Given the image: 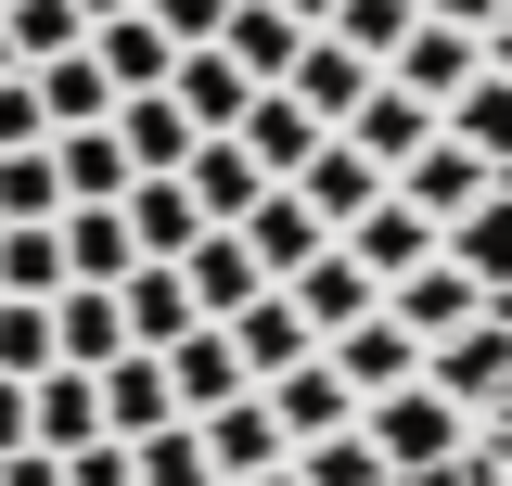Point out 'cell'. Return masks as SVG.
<instances>
[{
  "label": "cell",
  "instance_id": "cell-1",
  "mask_svg": "<svg viewBox=\"0 0 512 486\" xmlns=\"http://www.w3.org/2000/svg\"><path fill=\"white\" fill-rule=\"evenodd\" d=\"M359 423H372V448H384V474H397V486H423V474H448V461H461V410H448L423 371H410L397 397H372Z\"/></svg>",
  "mask_w": 512,
  "mask_h": 486
},
{
  "label": "cell",
  "instance_id": "cell-2",
  "mask_svg": "<svg viewBox=\"0 0 512 486\" xmlns=\"http://www.w3.org/2000/svg\"><path fill=\"white\" fill-rule=\"evenodd\" d=\"M423 384H436L461 423H474L487 397H512V307H474L461 333H436V346H423Z\"/></svg>",
  "mask_w": 512,
  "mask_h": 486
},
{
  "label": "cell",
  "instance_id": "cell-3",
  "mask_svg": "<svg viewBox=\"0 0 512 486\" xmlns=\"http://www.w3.org/2000/svg\"><path fill=\"white\" fill-rule=\"evenodd\" d=\"M320 359H333V384H346V397L372 410V397H397V384L423 371V333H410V320H384V307H372V320H346V333H333Z\"/></svg>",
  "mask_w": 512,
  "mask_h": 486
},
{
  "label": "cell",
  "instance_id": "cell-4",
  "mask_svg": "<svg viewBox=\"0 0 512 486\" xmlns=\"http://www.w3.org/2000/svg\"><path fill=\"white\" fill-rule=\"evenodd\" d=\"M346 256H359V269H372V282H410V269H423V256H436V218H423V205H410V192L384 180L372 205H359V218H346Z\"/></svg>",
  "mask_w": 512,
  "mask_h": 486
},
{
  "label": "cell",
  "instance_id": "cell-5",
  "mask_svg": "<svg viewBox=\"0 0 512 486\" xmlns=\"http://www.w3.org/2000/svg\"><path fill=\"white\" fill-rule=\"evenodd\" d=\"M436 256L461 269V282H487V295H512V180H487L461 218H436Z\"/></svg>",
  "mask_w": 512,
  "mask_h": 486
},
{
  "label": "cell",
  "instance_id": "cell-6",
  "mask_svg": "<svg viewBox=\"0 0 512 486\" xmlns=\"http://www.w3.org/2000/svg\"><path fill=\"white\" fill-rule=\"evenodd\" d=\"M282 295H295V320H308L320 346H333L346 320H372V307H384V282H372V269H359V256H346V243H320V256H308V269H295V282H282Z\"/></svg>",
  "mask_w": 512,
  "mask_h": 486
},
{
  "label": "cell",
  "instance_id": "cell-7",
  "mask_svg": "<svg viewBox=\"0 0 512 486\" xmlns=\"http://www.w3.org/2000/svg\"><path fill=\"white\" fill-rule=\"evenodd\" d=\"M372 77H384V64H372V52H346V39H333V26H320L308 52L282 64V90H295V103H308L320 128H346V116H359V103H372Z\"/></svg>",
  "mask_w": 512,
  "mask_h": 486
},
{
  "label": "cell",
  "instance_id": "cell-8",
  "mask_svg": "<svg viewBox=\"0 0 512 486\" xmlns=\"http://www.w3.org/2000/svg\"><path fill=\"white\" fill-rule=\"evenodd\" d=\"M218 333H231V359H244L256 384H282V371H295V359H320V333H308V320H295V295H282V282H269V295H244V307H231V320H218Z\"/></svg>",
  "mask_w": 512,
  "mask_h": 486
},
{
  "label": "cell",
  "instance_id": "cell-9",
  "mask_svg": "<svg viewBox=\"0 0 512 486\" xmlns=\"http://www.w3.org/2000/svg\"><path fill=\"white\" fill-rule=\"evenodd\" d=\"M180 295H192V320H231L244 295H269V269H256L244 231H192L180 243Z\"/></svg>",
  "mask_w": 512,
  "mask_h": 486
},
{
  "label": "cell",
  "instance_id": "cell-10",
  "mask_svg": "<svg viewBox=\"0 0 512 486\" xmlns=\"http://www.w3.org/2000/svg\"><path fill=\"white\" fill-rule=\"evenodd\" d=\"M333 141H359V154H372L384 180H397V167H410V154L436 141V103H423V90H397V77H372V103H359V116L333 128Z\"/></svg>",
  "mask_w": 512,
  "mask_h": 486
},
{
  "label": "cell",
  "instance_id": "cell-11",
  "mask_svg": "<svg viewBox=\"0 0 512 486\" xmlns=\"http://www.w3.org/2000/svg\"><path fill=\"white\" fill-rule=\"evenodd\" d=\"M231 231L256 243V269H269V282H295V269H308L320 243H333V231H320V218H308V192H295V180H269V192H256V205H244V218H231Z\"/></svg>",
  "mask_w": 512,
  "mask_h": 486
},
{
  "label": "cell",
  "instance_id": "cell-12",
  "mask_svg": "<svg viewBox=\"0 0 512 486\" xmlns=\"http://www.w3.org/2000/svg\"><path fill=\"white\" fill-rule=\"evenodd\" d=\"M474 64H487V39H474V26H448V13H423V26L397 39V64H384V77H397V90H423V103L448 116V90H461Z\"/></svg>",
  "mask_w": 512,
  "mask_h": 486
},
{
  "label": "cell",
  "instance_id": "cell-13",
  "mask_svg": "<svg viewBox=\"0 0 512 486\" xmlns=\"http://www.w3.org/2000/svg\"><path fill=\"white\" fill-rule=\"evenodd\" d=\"M205 461H218V486H244V474H269V461H295V448H282V410H269V384H244L231 410H205Z\"/></svg>",
  "mask_w": 512,
  "mask_h": 486
},
{
  "label": "cell",
  "instance_id": "cell-14",
  "mask_svg": "<svg viewBox=\"0 0 512 486\" xmlns=\"http://www.w3.org/2000/svg\"><path fill=\"white\" fill-rule=\"evenodd\" d=\"M474 307H512V295H487V282H461V269H448V256H423V269H410V282H384V320H410V333H423V346H436V333H461V320H474Z\"/></svg>",
  "mask_w": 512,
  "mask_h": 486
},
{
  "label": "cell",
  "instance_id": "cell-15",
  "mask_svg": "<svg viewBox=\"0 0 512 486\" xmlns=\"http://www.w3.org/2000/svg\"><path fill=\"white\" fill-rule=\"evenodd\" d=\"M231 141H244V154H256V167H269V180H295V167H308V154H320V141H333V128H320L308 103H295V90L269 77V90H256V103H244V128H231Z\"/></svg>",
  "mask_w": 512,
  "mask_h": 486
},
{
  "label": "cell",
  "instance_id": "cell-16",
  "mask_svg": "<svg viewBox=\"0 0 512 486\" xmlns=\"http://www.w3.org/2000/svg\"><path fill=\"white\" fill-rule=\"evenodd\" d=\"M180 192H192V218H205V231H231V218H244L256 192H269V167H256L244 141L218 128V141H192V167H180Z\"/></svg>",
  "mask_w": 512,
  "mask_h": 486
},
{
  "label": "cell",
  "instance_id": "cell-17",
  "mask_svg": "<svg viewBox=\"0 0 512 486\" xmlns=\"http://www.w3.org/2000/svg\"><path fill=\"white\" fill-rule=\"evenodd\" d=\"M167 384H180V423H205V410H231V397H244L256 371L231 359V333H218V320H192L180 346H167Z\"/></svg>",
  "mask_w": 512,
  "mask_h": 486
},
{
  "label": "cell",
  "instance_id": "cell-18",
  "mask_svg": "<svg viewBox=\"0 0 512 486\" xmlns=\"http://www.w3.org/2000/svg\"><path fill=\"white\" fill-rule=\"evenodd\" d=\"M26 423H39V448H90V435H103V371H77V359H52L39 371V384H26Z\"/></svg>",
  "mask_w": 512,
  "mask_h": 486
},
{
  "label": "cell",
  "instance_id": "cell-19",
  "mask_svg": "<svg viewBox=\"0 0 512 486\" xmlns=\"http://www.w3.org/2000/svg\"><path fill=\"white\" fill-rule=\"evenodd\" d=\"M167 103H180L192 128H205V141H218V128H244V103H256V77L231 52H218V39H205V52H180L167 64Z\"/></svg>",
  "mask_w": 512,
  "mask_h": 486
},
{
  "label": "cell",
  "instance_id": "cell-20",
  "mask_svg": "<svg viewBox=\"0 0 512 486\" xmlns=\"http://www.w3.org/2000/svg\"><path fill=\"white\" fill-rule=\"evenodd\" d=\"M52 167H64V205H116L141 167H128V141L116 116H90V128H52Z\"/></svg>",
  "mask_w": 512,
  "mask_h": 486
},
{
  "label": "cell",
  "instance_id": "cell-21",
  "mask_svg": "<svg viewBox=\"0 0 512 486\" xmlns=\"http://www.w3.org/2000/svg\"><path fill=\"white\" fill-rule=\"evenodd\" d=\"M500 180V167H487V154H474V141H423V154H410V167H397V192H410V205H423V218H461V205H474V192Z\"/></svg>",
  "mask_w": 512,
  "mask_h": 486
},
{
  "label": "cell",
  "instance_id": "cell-22",
  "mask_svg": "<svg viewBox=\"0 0 512 486\" xmlns=\"http://www.w3.org/2000/svg\"><path fill=\"white\" fill-rule=\"evenodd\" d=\"M154 423H180V384H167V359H154V346L103 359V435H154Z\"/></svg>",
  "mask_w": 512,
  "mask_h": 486
},
{
  "label": "cell",
  "instance_id": "cell-23",
  "mask_svg": "<svg viewBox=\"0 0 512 486\" xmlns=\"http://www.w3.org/2000/svg\"><path fill=\"white\" fill-rule=\"evenodd\" d=\"M116 307H128V346H154V359H167V346L192 333V295H180V256H141V269L116 282Z\"/></svg>",
  "mask_w": 512,
  "mask_h": 486
},
{
  "label": "cell",
  "instance_id": "cell-24",
  "mask_svg": "<svg viewBox=\"0 0 512 486\" xmlns=\"http://www.w3.org/2000/svg\"><path fill=\"white\" fill-rule=\"evenodd\" d=\"M308 39H320V26H295V13H282V0H231V26H218V52L244 64L256 90H269V77H282V64L308 52Z\"/></svg>",
  "mask_w": 512,
  "mask_h": 486
},
{
  "label": "cell",
  "instance_id": "cell-25",
  "mask_svg": "<svg viewBox=\"0 0 512 486\" xmlns=\"http://www.w3.org/2000/svg\"><path fill=\"white\" fill-rule=\"evenodd\" d=\"M90 52H103V77H116V103H128V90H167L180 39H167L154 13H103V26H90Z\"/></svg>",
  "mask_w": 512,
  "mask_h": 486
},
{
  "label": "cell",
  "instance_id": "cell-26",
  "mask_svg": "<svg viewBox=\"0 0 512 486\" xmlns=\"http://www.w3.org/2000/svg\"><path fill=\"white\" fill-rule=\"evenodd\" d=\"M295 192H308V218H320V231H346V218H359V205L384 192V167L359 154V141H320L308 167H295Z\"/></svg>",
  "mask_w": 512,
  "mask_h": 486
},
{
  "label": "cell",
  "instance_id": "cell-27",
  "mask_svg": "<svg viewBox=\"0 0 512 486\" xmlns=\"http://www.w3.org/2000/svg\"><path fill=\"white\" fill-rule=\"evenodd\" d=\"M52 333H64V359H77V371L128 359V307H116V282H64V295H52Z\"/></svg>",
  "mask_w": 512,
  "mask_h": 486
},
{
  "label": "cell",
  "instance_id": "cell-28",
  "mask_svg": "<svg viewBox=\"0 0 512 486\" xmlns=\"http://www.w3.org/2000/svg\"><path fill=\"white\" fill-rule=\"evenodd\" d=\"M436 128H448V141H474V154L512 180V77H500V64H474V77L448 90V116H436Z\"/></svg>",
  "mask_w": 512,
  "mask_h": 486
},
{
  "label": "cell",
  "instance_id": "cell-29",
  "mask_svg": "<svg viewBox=\"0 0 512 486\" xmlns=\"http://www.w3.org/2000/svg\"><path fill=\"white\" fill-rule=\"evenodd\" d=\"M64 269H77V282H128V269H141V243H128V192H116V205H64Z\"/></svg>",
  "mask_w": 512,
  "mask_h": 486
},
{
  "label": "cell",
  "instance_id": "cell-30",
  "mask_svg": "<svg viewBox=\"0 0 512 486\" xmlns=\"http://www.w3.org/2000/svg\"><path fill=\"white\" fill-rule=\"evenodd\" d=\"M77 269H64V218H0V295H39L52 307Z\"/></svg>",
  "mask_w": 512,
  "mask_h": 486
},
{
  "label": "cell",
  "instance_id": "cell-31",
  "mask_svg": "<svg viewBox=\"0 0 512 486\" xmlns=\"http://www.w3.org/2000/svg\"><path fill=\"white\" fill-rule=\"evenodd\" d=\"M39 77V116L52 128H90V116H116V77H103V52L77 39V52H52V64H26Z\"/></svg>",
  "mask_w": 512,
  "mask_h": 486
},
{
  "label": "cell",
  "instance_id": "cell-32",
  "mask_svg": "<svg viewBox=\"0 0 512 486\" xmlns=\"http://www.w3.org/2000/svg\"><path fill=\"white\" fill-rule=\"evenodd\" d=\"M269 410H282V448H308V435H333V423H359V397L333 384V359H295L282 384H269Z\"/></svg>",
  "mask_w": 512,
  "mask_h": 486
},
{
  "label": "cell",
  "instance_id": "cell-33",
  "mask_svg": "<svg viewBox=\"0 0 512 486\" xmlns=\"http://www.w3.org/2000/svg\"><path fill=\"white\" fill-rule=\"evenodd\" d=\"M116 141H128V167H192V141H205V128H192L167 90H128V103H116Z\"/></svg>",
  "mask_w": 512,
  "mask_h": 486
},
{
  "label": "cell",
  "instance_id": "cell-34",
  "mask_svg": "<svg viewBox=\"0 0 512 486\" xmlns=\"http://www.w3.org/2000/svg\"><path fill=\"white\" fill-rule=\"evenodd\" d=\"M192 231H205V218H192L180 167H141V180H128V243H141V256H180Z\"/></svg>",
  "mask_w": 512,
  "mask_h": 486
},
{
  "label": "cell",
  "instance_id": "cell-35",
  "mask_svg": "<svg viewBox=\"0 0 512 486\" xmlns=\"http://www.w3.org/2000/svg\"><path fill=\"white\" fill-rule=\"evenodd\" d=\"M295 486H397V474H384L372 423H333V435H308V448H295Z\"/></svg>",
  "mask_w": 512,
  "mask_h": 486
},
{
  "label": "cell",
  "instance_id": "cell-36",
  "mask_svg": "<svg viewBox=\"0 0 512 486\" xmlns=\"http://www.w3.org/2000/svg\"><path fill=\"white\" fill-rule=\"evenodd\" d=\"M128 474H141V486H218L205 423H154V435H128Z\"/></svg>",
  "mask_w": 512,
  "mask_h": 486
},
{
  "label": "cell",
  "instance_id": "cell-37",
  "mask_svg": "<svg viewBox=\"0 0 512 486\" xmlns=\"http://www.w3.org/2000/svg\"><path fill=\"white\" fill-rule=\"evenodd\" d=\"M0 26H13V64H52V52L90 39V13H77V0H0Z\"/></svg>",
  "mask_w": 512,
  "mask_h": 486
},
{
  "label": "cell",
  "instance_id": "cell-38",
  "mask_svg": "<svg viewBox=\"0 0 512 486\" xmlns=\"http://www.w3.org/2000/svg\"><path fill=\"white\" fill-rule=\"evenodd\" d=\"M64 359V333H52V307L39 295H0V371H13V384H39V371Z\"/></svg>",
  "mask_w": 512,
  "mask_h": 486
},
{
  "label": "cell",
  "instance_id": "cell-39",
  "mask_svg": "<svg viewBox=\"0 0 512 486\" xmlns=\"http://www.w3.org/2000/svg\"><path fill=\"white\" fill-rule=\"evenodd\" d=\"M448 486H512V397H487V410L461 423V461H448Z\"/></svg>",
  "mask_w": 512,
  "mask_h": 486
},
{
  "label": "cell",
  "instance_id": "cell-40",
  "mask_svg": "<svg viewBox=\"0 0 512 486\" xmlns=\"http://www.w3.org/2000/svg\"><path fill=\"white\" fill-rule=\"evenodd\" d=\"M410 26H423V0H333V39H346V52H372V64H397Z\"/></svg>",
  "mask_w": 512,
  "mask_h": 486
},
{
  "label": "cell",
  "instance_id": "cell-41",
  "mask_svg": "<svg viewBox=\"0 0 512 486\" xmlns=\"http://www.w3.org/2000/svg\"><path fill=\"white\" fill-rule=\"evenodd\" d=\"M0 218H64V167H52V141L0 154Z\"/></svg>",
  "mask_w": 512,
  "mask_h": 486
},
{
  "label": "cell",
  "instance_id": "cell-42",
  "mask_svg": "<svg viewBox=\"0 0 512 486\" xmlns=\"http://www.w3.org/2000/svg\"><path fill=\"white\" fill-rule=\"evenodd\" d=\"M26 141H52V116H39V77L13 64V77H0V154H26Z\"/></svg>",
  "mask_w": 512,
  "mask_h": 486
},
{
  "label": "cell",
  "instance_id": "cell-43",
  "mask_svg": "<svg viewBox=\"0 0 512 486\" xmlns=\"http://www.w3.org/2000/svg\"><path fill=\"white\" fill-rule=\"evenodd\" d=\"M141 13H154V26H167V39H180V52H205V39H218V26H231V0H141Z\"/></svg>",
  "mask_w": 512,
  "mask_h": 486
},
{
  "label": "cell",
  "instance_id": "cell-44",
  "mask_svg": "<svg viewBox=\"0 0 512 486\" xmlns=\"http://www.w3.org/2000/svg\"><path fill=\"white\" fill-rule=\"evenodd\" d=\"M64 486H141V474H128V435H90V448H64Z\"/></svg>",
  "mask_w": 512,
  "mask_h": 486
},
{
  "label": "cell",
  "instance_id": "cell-45",
  "mask_svg": "<svg viewBox=\"0 0 512 486\" xmlns=\"http://www.w3.org/2000/svg\"><path fill=\"white\" fill-rule=\"evenodd\" d=\"M13 448H39V423H26V384L0 371V461H13Z\"/></svg>",
  "mask_w": 512,
  "mask_h": 486
},
{
  "label": "cell",
  "instance_id": "cell-46",
  "mask_svg": "<svg viewBox=\"0 0 512 486\" xmlns=\"http://www.w3.org/2000/svg\"><path fill=\"white\" fill-rule=\"evenodd\" d=\"M0 486H64V461H52V448H13V461H0Z\"/></svg>",
  "mask_w": 512,
  "mask_h": 486
},
{
  "label": "cell",
  "instance_id": "cell-47",
  "mask_svg": "<svg viewBox=\"0 0 512 486\" xmlns=\"http://www.w3.org/2000/svg\"><path fill=\"white\" fill-rule=\"evenodd\" d=\"M423 13H448V26H474V39H487V26H500L512 0H423Z\"/></svg>",
  "mask_w": 512,
  "mask_h": 486
},
{
  "label": "cell",
  "instance_id": "cell-48",
  "mask_svg": "<svg viewBox=\"0 0 512 486\" xmlns=\"http://www.w3.org/2000/svg\"><path fill=\"white\" fill-rule=\"evenodd\" d=\"M487 64H500V77H512V13H500V26H487Z\"/></svg>",
  "mask_w": 512,
  "mask_h": 486
},
{
  "label": "cell",
  "instance_id": "cell-49",
  "mask_svg": "<svg viewBox=\"0 0 512 486\" xmlns=\"http://www.w3.org/2000/svg\"><path fill=\"white\" fill-rule=\"evenodd\" d=\"M282 13H295V26H333V0H282Z\"/></svg>",
  "mask_w": 512,
  "mask_h": 486
},
{
  "label": "cell",
  "instance_id": "cell-50",
  "mask_svg": "<svg viewBox=\"0 0 512 486\" xmlns=\"http://www.w3.org/2000/svg\"><path fill=\"white\" fill-rule=\"evenodd\" d=\"M77 13H90V26H103V13H141V0H77Z\"/></svg>",
  "mask_w": 512,
  "mask_h": 486
},
{
  "label": "cell",
  "instance_id": "cell-51",
  "mask_svg": "<svg viewBox=\"0 0 512 486\" xmlns=\"http://www.w3.org/2000/svg\"><path fill=\"white\" fill-rule=\"evenodd\" d=\"M244 486H295V461H269V474H244Z\"/></svg>",
  "mask_w": 512,
  "mask_h": 486
},
{
  "label": "cell",
  "instance_id": "cell-52",
  "mask_svg": "<svg viewBox=\"0 0 512 486\" xmlns=\"http://www.w3.org/2000/svg\"><path fill=\"white\" fill-rule=\"evenodd\" d=\"M0 77H13V26H0Z\"/></svg>",
  "mask_w": 512,
  "mask_h": 486
}]
</instances>
